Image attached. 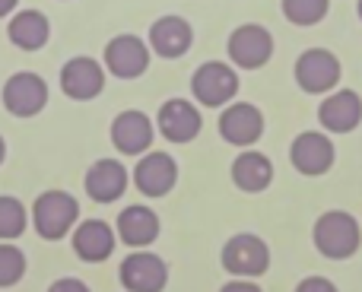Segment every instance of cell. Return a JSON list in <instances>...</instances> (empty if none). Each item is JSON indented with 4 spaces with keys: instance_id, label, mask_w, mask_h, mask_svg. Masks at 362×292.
I'll use <instances>...</instances> for the list:
<instances>
[{
    "instance_id": "cell-1",
    "label": "cell",
    "mask_w": 362,
    "mask_h": 292,
    "mask_svg": "<svg viewBox=\"0 0 362 292\" xmlns=\"http://www.w3.org/2000/svg\"><path fill=\"white\" fill-rule=\"evenodd\" d=\"M76 223H80V200H76L74 194L61 191V187L38 194L29 210V226L45 242H61V238H67L70 232L76 229Z\"/></svg>"
},
{
    "instance_id": "cell-2",
    "label": "cell",
    "mask_w": 362,
    "mask_h": 292,
    "mask_svg": "<svg viewBox=\"0 0 362 292\" xmlns=\"http://www.w3.org/2000/svg\"><path fill=\"white\" fill-rule=\"evenodd\" d=\"M312 238H315V248H318L321 257L327 261H346L359 251L362 245V229L359 223L344 210H327L318 216L312 229Z\"/></svg>"
},
{
    "instance_id": "cell-3",
    "label": "cell",
    "mask_w": 362,
    "mask_h": 292,
    "mask_svg": "<svg viewBox=\"0 0 362 292\" xmlns=\"http://www.w3.org/2000/svg\"><path fill=\"white\" fill-rule=\"evenodd\" d=\"M191 95L204 108H226L238 95V70L226 61H206L194 70Z\"/></svg>"
},
{
    "instance_id": "cell-4",
    "label": "cell",
    "mask_w": 362,
    "mask_h": 292,
    "mask_svg": "<svg viewBox=\"0 0 362 292\" xmlns=\"http://www.w3.org/2000/svg\"><path fill=\"white\" fill-rule=\"evenodd\" d=\"M48 83L45 76L32 74V70H19V74L6 76L4 89H0V102H4L6 115L19 121L38 118V115L48 108Z\"/></svg>"
},
{
    "instance_id": "cell-5",
    "label": "cell",
    "mask_w": 362,
    "mask_h": 292,
    "mask_svg": "<svg viewBox=\"0 0 362 292\" xmlns=\"http://www.w3.org/2000/svg\"><path fill=\"white\" fill-rule=\"evenodd\" d=\"M223 270L232 274V280H257L270 267V248L264 238L251 232H238L223 245Z\"/></svg>"
},
{
    "instance_id": "cell-6",
    "label": "cell",
    "mask_w": 362,
    "mask_h": 292,
    "mask_svg": "<svg viewBox=\"0 0 362 292\" xmlns=\"http://www.w3.org/2000/svg\"><path fill=\"white\" fill-rule=\"evenodd\" d=\"M296 83H299L302 93L308 95H327L337 89L344 67H340V57L327 48H308L296 57Z\"/></svg>"
},
{
    "instance_id": "cell-7",
    "label": "cell",
    "mask_w": 362,
    "mask_h": 292,
    "mask_svg": "<svg viewBox=\"0 0 362 292\" xmlns=\"http://www.w3.org/2000/svg\"><path fill=\"white\" fill-rule=\"evenodd\" d=\"M150 54L153 51L144 38L124 32V35H115L105 45L102 67H105V74L118 76V80H137V76H144L150 70Z\"/></svg>"
},
{
    "instance_id": "cell-8",
    "label": "cell",
    "mask_w": 362,
    "mask_h": 292,
    "mask_svg": "<svg viewBox=\"0 0 362 292\" xmlns=\"http://www.w3.org/2000/svg\"><path fill=\"white\" fill-rule=\"evenodd\" d=\"M226 51H229V64L235 70H257L274 57V35L257 23H245L232 29Z\"/></svg>"
},
{
    "instance_id": "cell-9",
    "label": "cell",
    "mask_w": 362,
    "mask_h": 292,
    "mask_svg": "<svg viewBox=\"0 0 362 292\" xmlns=\"http://www.w3.org/2000/svg\"><path fill=\"white\" fill-rule=\"evenodd\" d=\"M118 280L124 292H163L169 286V264L146 248L131 251L118 267Z\"/></svg>"
},
{
    "instance_id": "cell-10",
    "label": "cell",
    "mask_w": 362,
    "mask_h": 292,
    "mask_svg": "<svg viewBox=\"0 0 362 292\" xmlns=\"http://www.w3.org/2000/svg\"><path fill=\"white\" fill-rule=\"evenodd\" d=\"M131 181L144 197H165L172 187L178 185V162L175 156H169L165 149H150L137 159L131 172Z\"/></svg>"
},
{
    "instance_id": "cell-11",
    "label": "cell",
    "mask_w": 362,
    "mask_h": 292,
    "mask_svg": "<svg viewBox=\"0 0 362 292\" xmlns=\"http://www.w3.org/2000/svg\"><path fill=\"white\" fill-rule=\"evenodd\" d=\"M57 83H61V93L70 102H93L105 89V67L89 54H76L64 61Z\"/></svg>"
},
{
    "instance_id": "cell-12",
    "label": "cell",
    "mask_w": 362,
    "mask_h": 292,
    "mask_svg": "<svg viewBox=\"0 0 362 292\" xmlns=\"http://www.w3.org/2000/svg\"><path fill=\"white\" fill-rule=\"evenodd\" d=\"M108 137H112V146L121 156H144V153H150L153 140H156V124L140 108H127V112H121L112 121Z\"/></svg>"
},
{
    "instance_id": "cell-13",
    "label": "cell",
    "mask_w": 362,
    "mask_h": 292,
    "mask_svg": "<svg viewBox=\"0 0 362 292\" xmlns=\"http://www.w3.org/2000/svg\"><path fill=\"white\" fill-rule=\"evenodd\" d=\"M219 137L232 146H255L264 137V112L251 102H229L219 115Z\"/></svg>"
},
{
    "instance_id": "cell-14",
    "label": "cell",
    "mask_w": 362,
    "mask_h": 292,
    "mask_svg": "<svg viewBox=\"0 0 362 292\" xmlns=\"http://www.w3.org/2000/svg\"><path fill=\"white\" fill-rule=\"evenodd\" d=\"M200 127H204V118L191 99H165L156 112V131L169 144H191L197 140Z\"/></svg>"
},
{
    "instance_id": "cell-15",
    "label": "cell",
    "mask_w": 362,
    "mask_h": 292,
    "mask_svg": "<svg viewBox=\"0 0 362 292\" xmlns=\"http://www.w3.org/2000/svg\"><path fill=\"white\" fill-rule=\"evenodd\" d=\"M159 232H163V223H159L156 210L146 204L124 206V210L118 213V219H115V235H118V242H124L127 248H134V251L150 248L159 238Z\"/></svg>"
},
{
    "instance_id": "cell-16",
    "label": "cell",
    "mask_w": 362,
    "mask_h": 292,
    "mask_svg": "<svg viewBox=\"0 0 362 292\" xmlns=\"http://www.w3.org/2000/svg\"><path fill=\"white\" fill-rule=\"evenodd\" d=\"M127 185H131V172L124 168V162L118 159H99L86 168L83 178V191L95 204H115L118 197H124Z\"/></svg>"
},
{
    "instance_id": "cell-17",
    "label": "cell",
    "mask_w": 362,
    "mask_h": 292,
    "mask_svg": "<svg viewBox=\"0 0 362 292\" xmlns=\"http://www.w3.org/2000/svg\"><path fill=\"white\" fill-rule=\"evenodd\" d=\"M289 159H293L296 172L308 175V178H318V175L331 172L337 153H334V144H331L327 134L305 131L293 140V146H289Z\"/></svg>"
},
{
    "instance_id": "cell-18",
    "label": "cell",
    "mask_w": 362,
    "mask_h": 292,
    "mask_svg": "<svg viewBox=\"0 0 362 292\" xmlns=\"http://www.w3.org/2000/svg\"><path fill=\"white\" fill-rule=\"evenodd\" d=\"M70 245H74V255L83 264H102L112 257L118 235L105 219H83L76 223V229L70 232Z\"/></svg>"
},
{
    "instance_id": "cell-19",
    "label": "cell",
    "mask_w": 362,
    "mask_h": 292,
    "mask_svg": "<svg viewBox=\"0 0 362 292\" xmlns=\"http://www.w3.org/2000/svg\"><path fill=\"white\" fill-rule=\"evenodd\" d=\"M146 45H150V51L159 54L163 61H178V57H185L187 51H191L194 29H191V23L181 16H159L156 23L150 25Z\"/></svg>"
},
{
    "instance_id": "cell-20",
    "label": "cell",
    "mask_w": 362,
    "mask_h": 292,
    "mask_svg": "<svg viewBox=\"0 0 362 292\" xmlns=\"http://www.w3.org/2000/svg\"><path fill=\"white\" fill-rule=\"evenodd\" d=\"M318 121L327 134H350L362 121V99L353 89H334L321 99Z\"/></svg>"
},
{
    "instance_id": "cell-21",
    "label": "cell",
    "mask_w": 362,
    "mask_h": 292,
    "mask_svg": "<svg viewBox=\"0 0 362 292\" xmlns=\"http://www.w3.org/2000/svg\"><path fill=\"white\" fill-rule=\"evenodd\" d=\"M6 38H10L13 48L25 51V54L42 51L51 38V19L42 10H35V6L16 10L10 16V23H6Z\"/></svg>"
},
{
    "instance_id": "cell-22",
    "label": "cell",
    "mask_w": 362,
    "mask_h": 292,
    "mask_svg": "<svg viewBox=\"0 0 362 292\" xmlns=\"http://www.w3.org/2000/svg\"><path fill=\"white\" fill-rule=\"evenodd\" d=\"M274 181V162L257 149H245L232 162V185L245 194H261Z\"/></svg>"
},
{
    "instance_id": "cell-23",
    "label": "cell",
    "mask_w": 362,
    "mask_h": 292,
    "mask_svg": "<svg viewBox=\"0 0 362 292\" xmlns=\"http://www.w3.org/2000/svg\"><path fill=\"white\" fill-rule=\"evenodd\" d=\"M29 229V210L13 194H0V242H16Z\"/></svg>"
},
{
    "instance_id": "cell-24",
    "label": "cell",
    "mask_w": 362,
    "mask_h": 292,
    "mask_svg": "<svg viewBox=\"0 0 362 292\" xmlns=\"http://www.w3.org/2000/svg\"><path fill=\"white\" fill-rule=\"evenodd\" d=\"M29 261L25 251L16 242H0V289H13L16 283H23Z\"/></svg>"
},
{
    "instance_id": "cell-25",
    "label": "cell",
    "mask_w": 362,
    "mask_h": 292,
    "mask_svg": "<svg viewBox=\"0 0 362 292\" xmlns=\"http://www.w3.org/2000/svg\"><path fill=\"white\" fill-rule=\"evenodd\" d=\"M283 16L293 25H318L331 10V0H280Z\"/></svg>"
},
{
    "instance_id": "cell-26",
    "label": "cell",
    "mask_w": 362,
    "mask_h": 292,
    "mask_svg": "<svg viewBox=\"0 0 362 292\" xmlns=\"http://www.w3.org/2000/svg\"><path fill=\"white\" fill-rule=\"evenodd\" d=\"M296 292H340V289L334 286L327 276H305V280L296 286Z\"/></svg>"
},
{
    "instance_id": "cell-27",
    "label": "cell",
    "mask_w": 362,
    "mask_h": 292,
    "mask_svg": "<svg viewBox=\"0 0 362 292\" xmlns=\"http://www.w3.org/2000/svg\"><path fill=\"white\" fill-rule=\"evenodd\" d=\"M48 292H93L83 280H76V276H61V280H54L48 286Z\"/></svg>"
},
{
    "instance_id": "cell-28",
    "label": "cell",
    "mask_w": 362,
    "mask_h": 292,
    "mask_svg": "<svg viewBox=\"0 0 362 292\" xmlns=\"http://www.w3.org/2000/svg\"><path fill=\"white\" fill-rule=\"evenodd\" d=\"M219 292H264L255 280H229Z\"/></svg>"
},
{
    "instance_id": "cell-29",
    "label": "cell",
    "mask_w": 362,
    "mask_h": 292,
    "mask_svg": "<svg viewBox=\"0 0 362 292\" xmlns=\"http://www.w3.org/2000/svg\"><path fill=\"white\" fill-rule=\"evenodd\" d=\"M16 10H19V0H0V19L13 16Z\"/></svg>"
},
{
    "instance_id": "cell-30",
    "label": "cell",
    "mask_w": 362,
    "mask_h": 292,
    "mask_svg": "<svg viewBox=\"0 0 362 292\" xmlns=\"http://www.w3.org/2000/svg\"><path fill=\"white\" fill-rule=\"evenodd\" d=\"M6 162V140H4V134H0V165Z\"/></svg>"
},
{
    "instance_id": "cell-31",
    "label": "cell",
    "mask_w": 362,
    "mask_h": 292,
    "mask_svg": "<svg viewBox=\"0 0 362 292\" xmlns=\"http://www.w3.org/2000/svg\"><path fill=\"white\" fill-rule=\"evenodd\" d=\"M356 13H359V19H362V0H359V4H356Z\"/></svg>"
}]
</instances>
